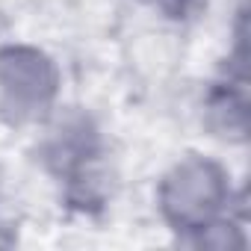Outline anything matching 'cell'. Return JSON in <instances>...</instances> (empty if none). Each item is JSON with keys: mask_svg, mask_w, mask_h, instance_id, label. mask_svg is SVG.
<instances>
[{"mask_svg": "<svg viewBox=\"0 0 251 251\" xmlns=\"http://www.w3.org/2000/svg\"><path fill=\"white\" fill-rule=\"evenodd\" d=\"M222 198H225V183L219 169L201 160L177 166L163 186V207L169 219L186 227H198L207 219H213V213L222 207Z\"/></svg>", "mask_w": 251, "mask_h": 251, "instance_id": "cell-1", "label": "cell"}, {"mask_svg": "<svg viewBox=\"0 0 251 251\" xmlns=\"http://www.w3.org/2000/svg\"><path fill=\"white\" fill-rule=\"evenodd\" d=\"M53 68L36 50H6L0 53V89L3 103L15 118H30L48 106L53 98Z\"/></svg>", "mask_w": 251, "mask_h": 251, "instance_id": "cell-2", "label": "cell"}]
</instances>
